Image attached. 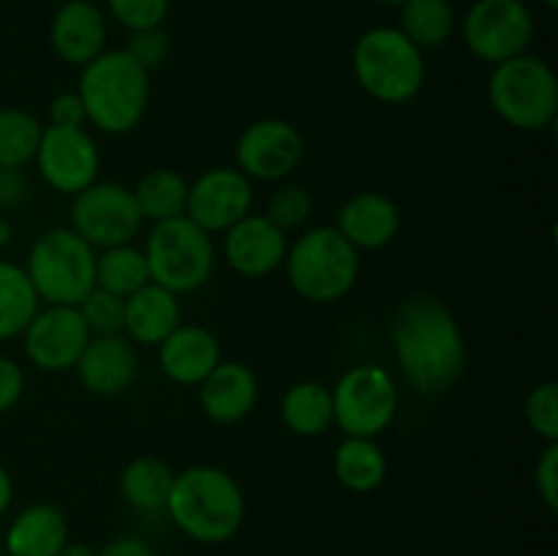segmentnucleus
Returning a JSON list of instances; mask_svg holds the SVG:
<instances>
[{"instance_id": "nucleus-1", "label": "nucleus", "mask_w": 558, "mask_h": 556, "mask_svg": "<svg viewBox=\"0 0 558 556\" xmlns=\"http://www.w3.org/2000/svg\"><path fill=\"white\" fill-rule=\"evenodd\" d=\"M392 343L401 371L423 396L450 390L466 363L456 316L428 294H417L396 311Z\"/></svg>"}, {"instance_id": "nucleus-2", "label": "nucleus", "mask_w": 558, "mask_h": 556, "mask_svg": "<svg viewBox=\"0 0 558 556\" xmlns=\"http://www.w3.org/2000/svg\"><path fill=\"white\" fill-rule=\"evenodd\" d=\"M167 512L189 537L199 543H223L243 523L245 501L227 472L216 467H191L174 478Z\"/></svg>"}, {"instance_id": "nucleus-3", "label": "nucleus", "mask_w": 558, "mask_h": 556, "mask_svg": "<svg viewBox=\"0 0 558 556\" xmlns=\"http://www.w3.org/2000/svg\"><path fill=\"white\" fill-rule=\"evenodd\" d=\"M85 118L107 134H125L147 107V71L123 49L101 52L85 65L80 80Z\"/></svg>"}, {"instance_id": "nucleus-4", "label": "nucleus", "mask_w": 558, "mask_h": 556, "mask_svg": "<svg viewBox=\"0 0 558 556\" xmlns=\"http://www.w3.org/2000/svg\"><path fill=\"white\" fill-rule=\"evenodd\" d=\"M360 85L385 104L409 101L423 87V49L414 47L398 27H374L363 33L352 55Z\"/></svg>"}, {"instance_id": "nucleus-5", "label": "nucleus", "mask_w": 558, "mask_h": 556, "mask_svg": "<svg viewBox=\"0 0 558 556\" xmlns=\"http://www.w3.org/2000/svg\"><path fill=\"white\" fill-rule=\"evenodd\" d=\"M25 273L49 305H80L96 287V254L74 229H52L36 240Z\"/></svg>"}, {"instance_id": "nucleus-6", "label": "nucleus", "mask_w": 558, "mask_h": 556, "mask_svg": "<svg viewBox=\"0 0 558 556\" xmlns=\"http://www.w3.org/2000/svg\"><path fill=\"white\" fill-rule=\"evenodd\" d=\"M488 96L501 120L515 129H548L558 109V82L545 60L518 55L494 69Z\"/></svg>"}, {"instance_id": "nucleus-7", "label": "nucleus", "mask_w": 558, "mask_h": 556, "mask_svg": "<svg viewBox=\"0 0 558 556\" xmlns=\"http://www.w3.org/2000/svg\"><path fill=\"white\" fill-rule=\"evenodd\" d=\"M289 281L314 303H332L352 289L357 278V249L338 229L322 227L294 243L287 256Z\"/></svg>"}, {"instance_id": "nucleus-8", "label": "nucleus", "mask_w": 558, "mask_h": 556, "mask_svg": "<svg viewBox=\"0 0 558 556\" xmlns=\"http://www.w3.org/2000/svg\"><path fill=\"white\" fill-rule=\"evenodd\" d=\"M147 273L150 281L167 292H194L210 278L213 240L202 227H196L189 216L158 221L147 240Z\"/></svg>"}, {"instance_id": "nucleus-9", "label": "nucleus", "mask_w": 558, "mask_h": 556, "mask_svg": "<svg viewBox=\"0 0 558 556\" xmlns=\"http://www.w3.org/2000/svg\"><path fill=\"white\" fill-rule=\"evenodd\" d=\"M332 420L349 436L371 439L390 425L398 407V390L392 376L379 365H354L336 385Z\"/></svg>"}, {"instance_id": "nucleus-10", "label": "nucleus", "mask_w": 558, "mask_h": 556, "mask_svg": "<svg viewBox=\"0 0 558 556\" xmlns=\"http://www.w3.org/2000/svg\"><path fill=\"white\" fill-rule=\"evenodd\" d=\"M142 213L136 207L134 191L114 183H93L76 194L71 207V223L74 232L85 243L114 249L125 245L140 234Z\"/></svg>"}, {"instance_id": "nucleus-11", "label": "nucleus", "mask_w": 558, "mask_h": 556, "mask_svg": "<svg viewBox=\"0 0 558 556\" xmlns=\"http://www.w3.org/2000/svg\"><path fill=\"white\" fill-rule=\"evenodd\" d=\"M534 36L532 11L523 0H477L463 20L469 49L485 63L518 58Z\"/></svg>"}, {"instance_id": "nucleus-12", "label": "nucleus", "mask_w": 558, "mask_h": 556, "mask_svg": "<svg viewBox=\"0 0 558 556\" xmlns=\"http://www.w3.org/2000/svg\"><path fill=\"white\" fill-rule=\"evenodd\" d=\"M38 169L52 189L63 194H80L93 185L98 172V150L85 129L49 125L38 142Z\"/></svg>"}, {"instance_id": "nucleus-13", "label": "nucleus", "mask_w": 558, "mask_h": 556, "mask_svg": "<svg viewBox=\"0 0 558 556\" xmlns=\"http://www.w3.org/2000/svg\"><path fill=\"white\" fill-rule=\"evenodd\" d=\"M90 336L76 305H49L25 327V352L38 368L65 371L76 365Z\"/></svg>"}, {"instance_id": "nucleus-14", "label": "nucleus", "mask_w": 558, "mask_h": 556, "mask_svg": "<svg viewBox=\"0 0 558 556\" xmlns=\"http://www.w3.org/2000/svg\"><path fill=\"white\" fill-rule=\"evenodd\" d=\"M251 183L238 169H210L202 174L189 189V202L185 210L196 227L210 232H223L234 227L240 218L248 216L251 210Z\"/></svg>"}, {"instance_id": "nucleus-15", "label": "nucleus", "mask_w": 558, "mask_h": 556, "mask_svg": "<svg viewBox=\"0 0 558 556\" xmlns=\"http://www.w3.org/2000/svg\"><path fill=\"white\" fill-rule=\"evenodd\" d=\"M303 156L298 129L283 120H259L248 125L238 142V161L245 174L259 180H278L292 172Z\"/></svg>"}, {"instance_id": "nucleus-16", "label": "nucleus", "mask_w": 558, "mask_h": 556, "mask_svg": "<svg viewBox=\"0 0 558 556\" xmlns=\"http://www.w3.org/2000/svg\"><path fill=\"white\" fill-rule=\"evenodd\" d=\"M223 249L234 270L256 278L281 265L287 256V238L283 229H278L267 216H245L227 229Z\"/></svg>"}, {"instance_id": "nucleus-17", "label": "nucleus", "mask_w": 558, "mask_h": 556, "mask_svg": "<svg viewBox=\"0 0 558 556\" xmlns=\"http://www.w3.org/2000/svg\"><path fill=\"white\" fill-rule=\"evenodd\" d=\"M52 47L65 63L87 65L93 58L104 52V41H107V25H104L101 11L87 0H69L63 9L54 14L52 31Z\"/></svg>"}, {"instance_id": "nucleus-18", "label": "nucleus", "mask_w": 558, "mask_h": 556, "mask_svg": "<svg viewBox=\"0 0 558 556\" xmlns=\"http://www.w3.org/2000/svg\"><path fill=\"white\" fill-rule=\"evenodd\" d=\"M82 385L96 396H114L131 385L136 374V352L120 336H96L76 360Z\"/></svg>"}, {"instance_id": "nucleus-19", "label": "nucleus", "mask_w": 558, "mask_h": 556, "mask_svg": "<svg viewBox=\"0 0 558 556\" xmlns=\"http://www.w3.org/2000/svg\"><path fill=\"white\" fill-rule=\"evenodd\" d=\"M158 360L169 379L180 385H199L221 363V349H218L216 336L205 327H174L161 341Z\"/></svg>"}, {"instance_id": "nucleus-20", "label": "nucleus", "mask_w": 558, "mask_h": 556, "mask_svg": "<svg viewBox=\"0 0 558 556\" xmlns=\"http://www.w3.org/2000/svg\"><path fill=\"white\" fill-rule=\"evenodd\" d=\"M199 401L207 418H213L216 423H234L254 409V374L240 363H218L199 382Z\"/></svg>"}, {"instance_id": "nucleus-21", "label": "nucleus", "mask_w": 558, "mask_h": 556, "mask_svg": "<svg viewBox=\"0 0 558 556\" xmlns=\"http://www.w3.org/2000/svg\"><path fill=\"white\" fill-rule=\"evenodd\" d=\"M69 543V527L54 505H33L22 510L5 534L9 556H58Z\"/></svg>"}, {"instance_id": "nucleus-22", "label": "nucleus", "mask_w": 558, "mask_h": 556, "mask_svg": "<svg viewBox=\"0 0 558 556\" xmlns=\"http://www.w3.org/2000/svg\"><path fill=\"white\" fill-rule=\"evenodd\" d=\"M338 232L354 249H381L398 232V210L381 194H360L343 205Z\"/></svg>"}, {"instance_id": "nucleus-23", "label": "nucleus", "mask_w": 558, "mask_h": 556, "mask_svg": "<svg viewBox=\"0 0 558 556\" xmlns=\"http://www.w3.org/2000/svg\"><path fill=\"white\" fill-rule=\"evenodd\" d=\"M174 327H180V305L163 287L145 283L125 298L123 330H129L134 341L161 343Z\"/></svg>"}, {"instance_id": "nucleus-24", "label": "nucleus", "mask_w": 558, "mask_h": 556, "mask_svg": "<svg viewBox=\"0 0 558 556\" xmlns=\"http://www.w3.org/2000/svg\"><path fill=\"white\" fill-rule=\"evenodd\" d=\"M174 474L158 458H136L120 474V491L125 501L142 512H156L167 507Z\"/></svg>"}, {"instance_id": "nucleus-25", "label": "nucleus", "mask_w": 558, "mask_h": 556, "mask_svg": "<svg viewBox=\"0 0 558 556\" xmlns=\"http://www.w3.org/2000/svg\"><path fill=\"white\" fill-rule=\"evenodd\" d=\"M38 294L22 267L0 262V338L25 333L38 314Z\"/></svg>"}, {"instance_id": "nucleus-26", "label": "nucleus", "mask_w": 558, "mask_h": 556, "mask_svg": "<svg viewBox=\"0 0 558 556\" xmlns=\"http://www.w3.org/2000/svg\"><path fill=\"white\" fill-rule=\"evenodd\" d=\"M336 474L347 488L360 491V494L374 491L376 485H381L387 474L385 452L371 439L349 436L336 452Z\"/></svg>"}, {"instance_id": "nucleus-27", "label": "nucleus", "mask_w": 558, "mask_h": 556, "mask_svg": "<svg viewBox=\"0 0 558 556\" xmlns=\"http://www.w3.org/2000/svg\"><path fill=\"white\" fill-rule=\"evenodd\" d=\"M136 207H140L142 218H153V221H169L185 213V202H189V185L172 169H156V172L145 174L134 191Z\"/></svg>"}, {"instance_id": "nucleus-28", "label": "nucleus", "mask_w": 558, "mask_h": 556, "mask_svg": "<svg viewBox=\"0 0 558 556\" xmlns=\"http://www.w3.org/2000/svg\"><path fill=\"white\" fill-rule=\"evenodd\" d=\"M150 283L147 259L142 251L129 245H114L101 256H96V287L104 292H112L118 298H129L136 289Z\"/></svg>"}, {"instance_id": "nucleus-29", "label": "nucleus", "mask_w": 558, "mask_h": 556, "mask_svg": "<svg viewBox=\"0 0 558 556\" xmlns=\"http://www.w3.org/2000/svg\"><path fill=\"white\" fill-rule=\"evenodd\" d=\"M450 0H409L403 3L401 33L417 49H434L450 38L452 33Z\"/></svg>"}, {"instance_id": "nucleus-30", "label": "nucleus", "mask_w": 558, "mask_h": 556, "mask_svg": "<svg viewBox=\"0 0 558 556\" xmlns=\"http://www.w3.org/2000/svg\"><path fill=\"white\" fill-rule=\"evenodd\" d=\"M283 423L305 436L322 434L332 423V396L322 385L303 382L294 385L283 398Z\"/></svg>"}, {"instance_id": "nucleus-31", "label": "nucleus", "mask_w": 558, "mask_h": 556, "mask_svg": "<svg viewBox=\"0 0 558 556\" xmlns=\"http://www.w3.org/2000/svg\"><path fill=\"white\" fill-rule=\"evenodd\" d=\"M41 142V125L20 109L0 112V167L16 169L31 161Z\"/></svg>"}, {"instance_id": "nucleus-32", "label": "nucleus", "mask_w": 558, "mask_h": 556, "mask_svg": "<svg viewBox=\"0 0 558 556\" xmlns=\"http://www.w3.org/2000/svg\"><path fill=\"white\" fill-rule=\"evenodd\" d=\"M76 309H80L87 330L96 333V336H118L123 330L125 298H118V294L93 287L90 294Z\"/></svg>"}, {"instance_id": "nucleus-33", "label": "nucleus", "mask_w": 558, "mask_h": 556, "mask_svg": "<svg viewBox=\"0 0 558 556\" xmlns=\"http://www.w3.org/2000/svg\"><path fill=\"white\" fill-rule=\"evenodd\" d=\"M109 11L123 27L134 31H153L167 20L169 0H107Z\"/></svg>"}, {"instance_id": "nucleus-34", "label": "nucleus", "mask_w": 558, "mask_h": 556, "mask_svg": "<svg viewBox=\"0 0 558 556\" xmlns=\"http://www.w3.org/2000/svg\"><path fill=\"white\" fill-rule=\"evenodd\" d=\"M526 420L539 436L548 442L558 439V385L545 382L529 396L526 401Z\"/></svg>"}, {"instance_id": "nucleus-35", "label": "nucleus", "mask_w": 558, "mask_h": 556, "mask_svg": "<svg viewBox=\"0 0 558 556\" xmlns=\"http://www.w3.org/2000/svg\"><path fill=\"white\" fill-rule=\"evenodd\" d=\"M311 216V196L308 191L298 189V185H287V189L278 191L270 200V218L278 229H294Z\"/></svg>"}, {"instance_id": "nucleus-36", "label": "nucleus", "mask_w": 558, "mask_h": 556, "mask_svg": "<svg viewBox=\"0 0 558 556\" xmlns=\"http://www.w3.org/2000/svg\"><path fill=\"white\" fill-rule=\"evenodd\" d=\"M167 49H169V41L167 36H163L158 27H153V31H134L129 38V47L123 49L125 55H131V58L136 60V63L142 65V69H153V65L161 63L163 58H167Z\"/></svg>"}, {"instance_id": "nucleus-37", "label": "nucleus", "mask_w": 558, "mask_h": 556, "mask_svg": "<svg viewBox=\"0 0 558 556\" xmlns=\"http://www.w3.org/2000/svg\"><path fill=\"white\" fill-rule=\"evenodd\" d=\"M537 491L539 496L545 499V505L550 507V510H556L558 507V445L556 442H550L548 450L543 452V458H539L537 463Z\"/></svg>"}, {"instance_id": "nucleus-38", "label": "nucleus", "mask_w": 558, "mask_h": 556, "mask_svg": "<svg viewBox=\"0 0 558 556\" xmlns=\"http://www.w3.org/2000/svg\"><path fill=\"white\" fill-rule=\"evenodd\" d=\"M49 114H52V125L80 129L82 120H85V107H82V98L76 93H60L49 107Z\"/></svg>"}, {"instance_id": "nucleus-39", "label": "nucleus", "mask_w": 558, "mask_h": 556, "mask_svg": "<svg viewBox=\"0 0 558 556\" xmlns=\"http://www.w3.org/2000/svg\"><path fill=\"white\" fill-rule=\"evenodd\" d=\"M22 371L14 360L0 358V412L11 409L16 403V398L22 396Z\"/></svg>"}, {"instance_id": "nucleus-40", "label": "nucleus", "mask_w": 558, "mask_h": 556, "mask_svg": "<svg viewBox=\"0 0 558 556\" xmlns=\"http://www.w3.org/2000/svg\"><path fill=\"white\" fill-rule=\"evenodd\" d=\"M98 556H158V554L147 540L118 537L109 545H104V551H98Z\"/></svg>"}, {"instance_id": "nucleus-41", "label": "nucleus", "mask_w": 558, "mask_h": 556, "mask_svg": "<svg viewBox=\"0 0 558 556\" xmlns=\"http://www.w3.org/2000/svg\"><path fill=\"white\" fill-rule=\"evenodd\" d=\"M22 191H25V180H22V174L16 172V169L0 167V205H11V202H16L22 196Z\"/></svg>"}, {"instance_id": "nucleus-42", "label": "nucleus", "mask_w": 558, "mask_h": 556, "mask_svg": "<svg viewBox=\"0 0 558 556\" xmlns=\"http://www.w3.org/2000/svg\"><path fill=\"white\" fill-rule=\"evenodd\" d=\"M11 505V478L3 467H0V516L5 512V507Z\"/></svg>"}, {"instance_id": "nucleus-43", "label": "nucleus", "mask_w": 558, "mask_h": 556, "mask_svg": "<svg viewBox=\"0 0 558 556\" xmlns=\"http://www.w3.org/2000/svg\"><path fill=\"white\" fill-rule=\"evenodd\" d=\"M58 556H98V551H93L90 545L85 543H65Z\"/></svg>"}, {"instance_id": "nucleus-44", "label": "nucleus", "mask_w": 558, "mask_h": 556, "mask_svg": "<svg viewBox=\"0 0 558 556\" xmlns=\"http://www.w3.org/2000/svg\"><path fill=\"white\" fill-rule=\"evenodd\" d=\"M9 238H11V229H9V223H5L3 218H0V245H5V243H9Z\"/></svg>"}, {"instance_id": "nucleus-45", "label": "nucleus", "mask_w": 558, "mask_h": 556, "mask_svg": "<svg viewBox=\"0 0 558 556\" xmlns=\"http://www.w3.org/2000/svg\"><path fill=\"white\" fill-rule=\"evenodd\" d=\"M379 3H387V5H403V3H409V0H379Z\"/></svg>"}, {"instance_id": "nucleus-46", "label": "nucleus", "mask_w": 558, "mask_h": 556, "mask_svg": "<svg viewBox=\"0 0 558 556\" xmlns=\"http://www.w3.org/2000/svg\"><path fill=\"white\" fill-rule=\"evenodd\" d=\"M543 3L548 5V9H556V5H558V0H543Z\"/></svg>"}]
</instances>
